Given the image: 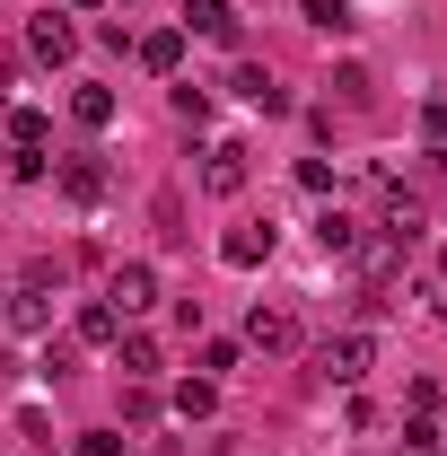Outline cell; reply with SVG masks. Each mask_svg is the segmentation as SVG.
<instances>
[{"instance_id": "1", "label": "cell", "mask_w": 447, "mask_h": 456, "mask_svg": "<svg viewBox=\"0 0 447 456\" xmlns=\"http://www.w3.org/2000/svg\"><path fill=\"white\" fill-rule=\"evenodd\" d=\"M184 36H202V45H246V18H237V0H184Z\"/></svg>"}, {"instance_id": "2", "label": "cell", "mask_w": 447, "mask_h": 456, "mask_svg": "<svg viewBox=\"0 0 447 456\" xmlns=\"http://www.w3.org/2000/svg\"><path fill=\"white\" fill-rule=\"evenodd\" d=\"M369 360H378V342H369V334H334L325 351H316V369H325L334 387H360V378H369Z\"/></svg>"}, {"instance_id": "3", "label": "cell", "mask_w": 447, "mask_h": 456, "mask_svg": "<svg viewBox=\"0 0 447 456\" xmlns=\"http://www.w3.org/2000/svg\"><path fill=\"white\" fill-rule=\"evenodd\" d=\"M220 264L228 273H255V264H272V220H237L220 237Z\"/></svg>"}, {"instance_id": "4", "label": "cell", "mask_w": 447, "mask_h": 456, "mask_svg": "<svg viewBox=\"0 0 447 456\" xmlns=\"http://www.w3.org/2000/svg\"><path fill=\"white\" fill-rule=\"evenodd\" d=\"M27 53L36 61H70L79 53V27H70L61 9H36V18H27Z\"/></svg>"}, {"instance_id": "5", "label": "cell", "mask_w": 447, "mask_h": 456, "mask_svg": "<svg viewBox=\"0 0 447 456\" xmlns=\"http://www.w3.org/2000/svg\"><path fill=\"white\" fill-rule=\"evenodd\" d=\"M202 193H246V141H211L202 150Z\"/></svg>"}, {"instance_id": "6", "label": "cell", "mask_w": 447, "mask_h": 456, "mask_svg": "<svg viewBox=\"0 0 447 456\" xmlns=\"http://www.w3.org/2000/svg\"><path fill=\"white\" fill-rule=\"evenodd\" d=\"M70 342H79V351H114V342H123V307H114V298H88V307L70 316Z\"/></svg>"}, {"instance_id": "7", "label": "cell", "mask_w": 447, "mask_h": 456, "mask_svg": "<svg viewBox=\"0 0 447 456\" xmlns=\"http://www.w3.org/2000/svg\"><path fill=\"white\" fill-rule=\"evenodd\" d=\"M106 298L123 307V316H141V307H158V273H150V264H114V273H106Z\"/></svg>"}, {"instance_id": "8", "label": "cell", "mask_w": 447, "mask_h": 456, "mask_svg": "<svg viewBox=\"0 0 447 456\" xmlns=\"http://www.w3.org/2000/svg\"><path fill=\"white\" fill-rule=\"evenodd\" d=\"M228 88H237L246 106H264V114H289V88H280L264 61H237V70H228Z\"/></svg>"}, {"instance_id": "9", "label": "cell", "mask_w": 447, "mask_h": 456, "mask_svg": "<svg viewBox=\"0 0 447 456\" xmlns=\"http://www.w3.org/2000/svg\"><path fill=\"white\" fill-rule=\"evenodd\" d=\"M246 342H255V351H298V316H289V307H255V316H246Z\"/></svg>"}, {"instance_id": "10", "label": "cell", "mask_w": 447, "mask_h": 456, "mask_svg": "<svg viewBox=\"0 0 447 456\" xmlns=\"http://www.w3.org/2000/svg\"><path fill=\"white\" fill-rule=\"evenodd\" d=\"M0 316H9V334H45V325H53V307H45V289H36V281L9 289V298H0Z\"/></svg>"}, {"instance_id": "11", "label": "cell", "mask_w": 447, "mask_h": 456, "mask_svg": "<svg viewBox=\"0 0 447 456\" xmlns=\"http://www.w3.org/2000/svg\"><path fill=\"white\" fill-rule=\"evenodd\" d=\"M132 53H141V70H158V79H175V61H184V27H158V36H141Z\"/></svg>"}, {"instance_id": "12", "label": "cell", "mask_w": 447, "mask_h": 456, "mask_svg": "<svg viewBox=\"0 0 447 456\" xmlns=\"http://www.w3.org/2000/svg\"><path fill=\"white\" fill-rule=\"evenodd\" d=\"M61 193L70 202H106V167L97 159H61Z\"/></svg>"}, {"instance_id": "13", "label": "cell", "mask_w": 447, "mask_h": 456, "mask_svg": "<svg viewBox=\"0 0 447 456\" xmlns=\"http://www.w3.org/2000/svg\"><path fill=\"white\" fill-rule=\"evenodd\" d=\"M70 114H79L88 132H106V123H114V88H97V79H79V88H70Z\"/></svg>"}, {"instance_id": "14", "label": "cell", "mask_w": 447, "mask_h": 456, "mask_svg": "<svg viewBox=\"0 0 447 456\" xmlns=\"http://www.w3.org/2000/svg\"><path fill=\"white\" fill-rule=\"evenodd\" d=\"M114 369H123V378H158V342H150V334H123V342H114Z\"/></svg>"}, {"instance_id": "15", "label": "cell", "mask_w": 447, "mask_h": 456, "mask_svg": "<svg viewBox=\"0 0 447 456\" xmlns=\"http://www.w3.org/2000/svg\"><path fill=\"white\" fill-rule=\"evenodd\" d=\"M175 412H184V421H211V412H220V378H184V387H175Z\"/></svg>"}, {"instance_id": "16", "label": "cell", "mask_w": 447, "mask_h": 456, "mask_svg": "<svg viewBox=\"0 0 447 456\" xmlns=\"http://www.w3.org/2000/svg\"><path fill=\"white\" fill-rule=\"evenodd\" d=\"M0 132H9V150H45V114H36V106H9Z\"/></svg>"}, {"instance_id": "17", "label": "cell", "mask_w": 447, "mask_h": 456, "mask_svg": "<svg viewBox=\"0 0 447 456\" xmlns=\"http://www.w3.org/2000/svg\"><path fill=\"white\" fill-rule=\"evenodd\" d=\"M150 220H158V237H167V246H184V237H193V228H184V193H158V202H150Z\"/></svg>"}, {"instance_id": "18", "label": "cell", "mask_w": 447, "mask_h": 456, "mask_svg": "<svg viewBox=\"0 0 447 456\" xmlns=\"http://www.w3.org/2000/svg\"><path fill=\"white\" fill-rule=\"evenodd\" d=\"M316 246H325V255H360V228L342 220V211H325V220H316Z\"/></svg>"}, {"instance_id": "19", "label": "cell", "mask_w": 447, "mask_h": 456, "mask_svg": "<svg viewBox=\"0 0 447 456\" xmlns=\"http://www.w3.org/2000/svg\"><path fill=\"white\" fill-rule=\"evenodd\" d=\"M175 123H193V132H202V123H211V88H193V79H184V88H175Z\"/></svg>"}, {"instance_id": "20", "label": "cell", "mask_w": 447, "mask_h": 456, "mask_svg": "<svg viewBox=\"0 0 447 456\" xmlns=\"http://www.w3.org/2000/svg\"><path fill=\"white\" fill-rule=\"evenodd\" d=\"M307 27H316V36H342V27H351V0H307Z\"/></svg>"}, {"instance_id": "21", "label": "cell", "mask_w": 447, "mask_h": 456, "mask_svg": "<svg viewBox=\"0 0 447 456\" xmlns=\"http://www.w3.org/2000/svg\"><path fill=\"white\" fill-rule=\"evenodd\" d=\"M123 421H158V395H150V378H132V387H123Z\"/></svg>"}, {"instance_id": "22", "label": "cell", "mask_w": 447, "mask_h": 456, "mask_svg": "<svg viewBox=\"0 0 447 456\" xmlns=\"http://www.w3.org/2000/svg\"><path fill=\"white\" fill-rule=\"evenodd\" d=\"M334 88H342V106H369V70H360V61H342Z\"/></svg>"}, {"instance_id": "23", "label": "cell", "mask_w": 447, "mask_h": 456, "mask_svg": "<svg viewBox=\"0 0 447 456\" xmlns=\"http://www.w3.org/2000/svg\"><path fill=\"white\" fill-rule=\"evenodd\" d=\"M237 369V342H202V378H228Z\"/></svg>"}, {"instance_id": "24", "label": "cell", "mask_w": 447, "mask_h": 456, "mask_svg": "<svg viewBox=\"0 0 447 456\" xmlns=\"http://www.w3.org/2000/svg\"><path fill=\"white\" fill-rule=\"evenodd\" d=\"M79 456H123V439H114V430H88V439H79Z\"/></svg>"}, {"instance_id": "25", "label": "cell", "mask_w": 447, "mask_h": 456, "mask_svg": "<svg viewBox=\"0 0 447 456\" xmlns=\"http://www.w3.org/2000/svg\"><path fill=\"white\" fill-rule=\"evenodd\" d=\"M430 150H447V97L430 106Z\"/></svg>"}, {"instance_id": "26", "label": "cell", "mask_w": 447, "mask_h": 456, "mask_svg": "<svg viewBox=\"0 0 447 456\" xmlns=\"http://www.w3.org/2000/svg\"><path fill=\"white\" fill-rule=\"evenodd\" d=\"M0 378H18V351H9V342H0Z\"/></svg>"}, {"instance_id": "27", "label": "cell", "mask_w": 447, "mask_h": 456, "mask_svg": "<svg viewBox=\"0 0 447 456\" xmlns=\"http://www.w3.org/2000/svg\"><path fill=\"white\" fill-rule=\"evenodd\" d=\"M70 9H97V0H70Z\"/></svg>"}, {"instance_id": "28", "label": "cell", "mask_w": 447, "mask_h": 456, "mask_svg": "<svg viewBox=\"0 0 447 456\" xmlns=\"http://www.w3.org/2000/svg\"><path fill=\"white\" fill-rule=\"evenodd\" d=\"M439 281H447V255H439Z\"/></svg>"}, {"instance_id": "29", "label": "cell", "mask_w": 447, "mask_h": 456, "mask_svg": "<svg viewBox=\"0 0 447 456\" xmlns=\"http://www.w3.org/2000/svg\"><path fill=\"white\" fill-rule=\"evenodd\" d=\"M123 9H132V0H123Z\"/></svg>"}, {"instance_id": "30", "label": "cell", "mask_w": 447, "mask_h": 456, "mask_svg": "<svg viewBox=\"0 0 447 456\" xmlns=\"http://www.w3.org/2000/svg\"><path fill=\"white\" fill-rule=\"evenodd\" d=\"M0 114H9V106H0Z\"/></svg>"}]
</instances>
